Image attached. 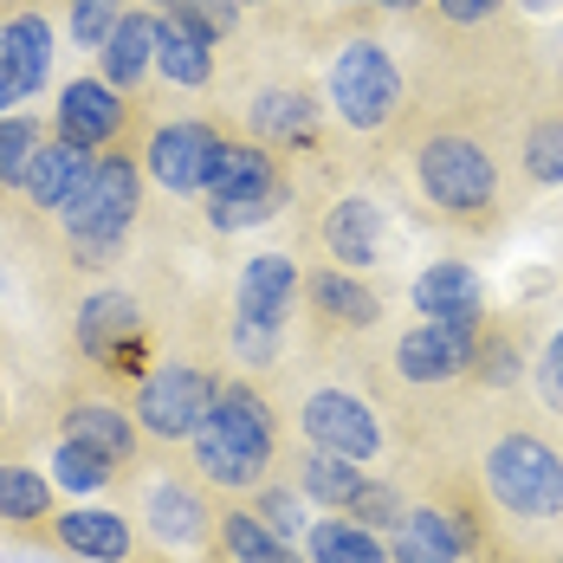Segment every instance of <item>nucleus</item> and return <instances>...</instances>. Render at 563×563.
Returning a JSON list of instances; mask_svg holds the SVG:
<instances>
[{
	"mask_svg": "<svg viewBox=\"0 0 563 563\" xmlns=\"http://www.w3.org/2000/svg\"><path fill=\"white\" fill-rule=\"evenodd\" d=\"M195 460L214 486H260L273 460V408L253 389H221L195 434Z\"/></svg>",
	"mask_w": 563,
	"mask_h": 563,
	"instance_id": "1",
	"label": "nucleus"
},
{
	"mask_svg": "<svg viewBox=\"0 0 563 563\" xmlns=\"http://www.w3.org/2000/svg\"><path fill=\"white\" fill-rule=\"evenodd\" d=\"M486 486L511 518H558L563 511V460L538 434H506L486 453Z\"/></svg>",
	"mask_w": 563,
	"mask_h": 563,
	"instance_id": "2",
	"label": "nucleus"
},
{
	"mask_svg": "<svg viewBox=\"0 0 563 563\" xmlns=\"http://www.w3.org/2000/svg\"><path fill=\"white\" fill-rule=\"evenodd\" d=\"M136 201H143L136 163L104 150V156H91V169L71 188V201L58 208V221L71 240H123V227L136 221Z\"/></svg>",
	"mask_w": 563,
	"mask_h": 563,
	"instance_id": "3",
	"label": "nucleus"
},
{
	"mask_svg": "<svg viewBox=\"0 0 563 563\" xmlns=\"http://www.w3.org/2000/svg\"><path fill=\"white\" fill-rule=\"evenodd\" d=\"M331 104L350 130H383L401 104V78L376 40H350L331 65Z\"/></svg>",
	"mask_w": 563,
	"mask_h": 563,
	"instance_id": "4",
	"label": "nucleus"
},
{
	"mask_svg": "<svg viewBox=\"0 0 563 563\" xmlns=\"http://www.w3.org/2000/svg\"><path fill=\"white\" fill-rule=\"evenodd\" d=\"M214 376L195 369V363H163L156 376H143L136 389V421L156 434V441H195L208 408H214Z\"/></svg>",
	"mask_w": 563,
	"mask_h": 563,
	"instance_id": "5",
	"label": "nucleus"
},
{
	"mask_svg": "<svg viewBox=\"0 0 563 563\" xmlns=\"http://www.w3.org/2000/svg\"><path fill=\"white\" fill-rule=\"evenodd\" d=\"M421 188H428L434 208L473 214V208L493 201V163H486V150L466 143V136H434V143L421 150Z\"/></svg>",
	"mask_w": 563,
	"mask_h": 563,
	"instance_id": "6",
	"label": "nucleus"
},
{
	"mask_svg": "<svg viewBox=\"0 0 563 563\" xmlns=\"http://www.w3.org/2000/svg\"><path fill=\"white\" fill-rule=\"evenodd\" d=\"M78 350L98 356V363H111V369H123V376H136L143 356H150L136 298H130V291H91V298L78 305Z\"/></svg>",
	"mask_w": 563,
	"mask_h": 563,
	"instance_id": "7",
	"label": "nucleus"
},
{
	"mask_svg": "<svg viewBox=\"0 0 563 563\" xmlns=\"http://www.w3.org/2000/svg\"><path fill=\"white\" fill-rule=\"evenodd\" d=\"M479 363V343H473V324H448V318H428L415 324L408 338L395 343V369L408 383H453Z\"/></svg>",
	"mask_w": 563,
	"mask_h": 563,
	"instance_id": "8",
	"label": "nucleus"
},
{
	"mask_svg": "<svg viewBox=\"0 0 563 563\" xmlns=\"http://www.w3.org/2000/svg\"><path fill=\"white\" fill-rule=\"evenodd\" d=\"M298 421H305V441L311 448L350 453V460H376V448H383V428H376L369 401H356V395H343V389H318L305 401Z\"/></svg>",
	"mask_w": 563,
	"mask_h": 563,
	"instance_id": "9",
	"label": "nucleus"
},
{
	"mask_svg": "<svg viewBox=\"0 0 563 563\" xmlns=\"http://www.w3.org/2000/svg\"><path fill=\"white\" fill-rule=\"evenodd\" d=\"M214 156H221V136H214L208 123H163V130L150 136V175H156L163 188H175V195L208 188Z\"/></svg>",
	"mask_w": 563,
	"mask_h": 563,
	"instance_id": "10",
	"label": "nucleus"
},
{
	"mask_svg": "<svg viewBox=\"0 0 563 563\" xmlns=\"http://www.w3.org/2000/svg\"><path fill=\"white\" fill-rule=\"evenodd\" d=\"M123 130V91L111 78H71L58 98V136L78 150H111V136Z\"/></svg>",
	"mask_w": 563,
	"mask_h": 563,
	"instance_id": "11",
	"label": "nucleus"
},
{
	"mask_svg": "<svg viewBox=\"0 0 563 563\" xmlns=\"http://www.w3.org/2000/svg\"><path fill=\"white\" fill-rule=\"evenodd\" d=\"M291 298H298V266H291L285 253L246 260V273H240V318H246V324L279 331L285 311H291Z\"/></svg>",
	"mask_w": 563,
	"mask_h": 563,
	"instance_id": "12",
	"label": "nucleus"
},
{
	"mask_svg": "<svg viewBox=\"0 0 563 563\" xmlns=\"http://www.w3.org/2000/svg\"><path fill=\"white\" fill-rule=\"evenodd\" d=\"M479 305H486L479 273H473V266H460V260H441V266H428V273L415 279V311H428V318L479 324Z\"/></svg>",
	"mask_w": 563,
	"mask_h": 563,
	"instance_id": "13",
	"label": "nucleus"
},
{
	"mask_svg": "<svg viewBox=\"0 0 563 563\" xmlns=\"http://www.w3.org/2000/svg\"><path fill=\"white\" fill-rule=\"evenodd\" d=\"M324 246H331V260H343V266H376L383 260V208L363 201V195L338 201L331 221H324Z\"/></svg>",
	"mask_w": 563,
	"mask_h": 563,
	"instance_id": "14",
	"label": "nucleus"
},
{
	"mask_svg": "<svg viewBox=\"0 0 563 563\" xmlns=\"http://www.w3.org/2000/svg\"><path fill=\"white\" fill-rule=\"evenodd\" d=\"M85 169H91V150H78V143H65V136H53V143H40V156H33V169H26V201L33 208H65L71 201V188L85 181Z\"/></svg>",
	"mask_w": 563,
	"mask_h": 563,
	"instance_id": "15",
	"label": "nucleus"
},
{
	"mask_svg": "<svg viewBox=\"0 0 563 563\" xmlns=\"http://www.w3.org/2000/svg\"><path fill=\"white\" fill-rule=\"evenodd\" d=\"M98 58H104V78L117 91H136L150 78V65H156V13H123Z\"/></svg>",
	"mask_w": 563,
	"mask_h": 563,
	"instance_id": "16",
	"label": "nucleus"
},
{
	"mask_svg": "<svg viewBox=\"0 0 563 563\" xmlns=\"http://www.w3.org/2000/svg\"><path fill=\"white\" fill-rule=\"evenodd\" d=\"M58 544L85 563H123L130 558V525L117 511H58Z\"/></svg>",
	"mask_w": 563,
	"mask_h": 563,
	"instance_id": "17",
	"label": "nucleus"
},
{
	"mask_svg": "<svg viewBox=\"0 0 563 563\" xmlns=\"http://www.w3.org/2000/svg\"><path fill=\"white\" fill-rule=\"evenodd\" d=\"M214 40L201 33V26H188L181 13L169 20H156V71L175 78V85H208V71H214V53H208Z\"/></svg>",
	"mask_w": 563,
	"mask_h": 563,
	"instance_id": "18",
	"label": "nucleus"
},
{
	"mask_svg": "<svg viewBox=\"0 0 563 563\" xmlns=\"http://www.w3.org/2000/svg\"><path fill=\"white\" fill-rule=\"evenodd\" d=\"M395 563H460V525L434 506L408 511L395 525Z\"/></svg>",
	"mask_w": 563,
	"mask_h": 563,
	"instance_id": "19",
	"label": "nucleus"
},
{
	"mask_svg": "<svg viewBox=\"0 0 563 563\" xmlns=\"http://www.w3.org/2000/svg\"><path fill=\"white\" fill-rule=\"evenodd\" d=\"M279 175H273V156L253 150V143H221L214 169H208V188L201 195H273Z\"/></svg>",
	"mask_w": 563,
	"mask_h": 563,
	"instance_id": "20",
	"label": "nucleus"
},
{
	"mask_svg": "<svg viewBox=\"0 0 563 563\" xmlns=\"http://www.w3.org/2000/svg\"><path fill=\"white\" fill-rule=\"evenodd\" d=\"M221 544L233 551V563H298V551L285 544L260 511H246V506L221 511Z\"/></svg>",
	"mask_w": 563,
	"mask_h": 563,
	"instance_id": "21",
	"label": "nucleus"
},
{
	"mask_svg": "<svg viewBox=\"0 0 563 563\" xmlns=\"http://www.w3.org/2000/svg\"><path fill=\"white\" fill-rule=\"evenodd\" d=\"M298 493L305 499H318V506H350L356 493H363V466L350 460V453H331V448H318V453H305V473H298Z\"/></svg>",
	"mask_w": 563,
	"mask_h": 563,
	"instance_id": "22",
	"label": "nucleus"
},
{
	"mask_svg": "<svg viewBox=\"0 0 563 563\" xmlns=\"http://www.w3.org/2000/svg\"><path fill=\"white\" fill-rule=\"evenodd\" d=\"M65 441H85V448H98L104 460H130L136 453V434H130V421L117 415V408H104V401H78L71 415H65Z\"/></svg>",
	"mask_w": 563,
	"mask_h": 563,
	"instance_id": "23",
	"label": "nucleus"
},
{
	"mask_svg": "<svg viewBox=\"0 0 563 563\" xmlns=\"http://www.w3.org/2000/svg\"><path fill=\"white\" fill-rule=\"evenodd\" d=\"M150 518H156V531L169 538V544H201L208 538V511H201V493H188V486H150Z\"/></svg>",
	"mask_w": 563,
	"mask_h": 563,
	"instance_id": "24",
	"label": "nucleus"
},
{
	"mask_svg": "<svg viewBox=\"0 0 563 563\" xmlns=\"http://www.w3.org/2000/svg\"><path fill=\"white\" fill-rule=\"evenodd\" d=\"M311 558L318 563H389L383 538L356 518H331V525H311Z\"/></svg>",
	"mask_w": 563,
	"mask_h": 563,
	"instance_id": "25",
	"label": "nucleus"
},
{
	"mask_svg": "<svg viewBox=\"0 0 563 563\" xmlns=\"http://www.w3.org/2000/svg\"><path fill=\"white\" fill-rule=\"evenodd\" d=\"M311 123H318V104H311L305 91H266V98L253 104V130H260L266 143H305Z\"/></svg>",
	"mask_w": 563,
	"mask_h": 563,
	"instance_id": "26",
	"label": "nucleus"
},
{
	"mask_svg": "<svg viewBox=\"0 0 563 563\" xmlns=\"http://www.w3.org/2000/svg\"><path fill=\"white\" fill-rule=\"evenodd\" d=\"M0 518L13 525L53 518V479H40L33 466H0Z\"/></svg>",
	"mask_w": 563,
	"mask_h": 563,
	"instance_id": "27",
	"label": "nucleus"
},
{
	"mask_svg": "<svg viewBox=\"0 0 563 563\" xmlns=\"http://www.w3.org/2000/svg\"><path fill=\"white\" fill-rule=\"evenodd\" d=\"M311 298H318V311H331L338 324H376V298L356 279H343V273H318V279H311Z\"/></svg>",
	"mask_w": 563,
	"mask_h": 563,
	"instance_id": "28",
	"label": "nucleus"
},
{
	"mask_svg": "<svg viewBox=\"0 0 563 563\" xmlns=\"http://www.w3.org/2000/svg\"><path fill=\"white\" fill-rule=\"evenodd\" d=\"M111 473H117V460H104L98 448H85V441H58V453H53V479L58 486H71V493H98Z\"/></svg>",
	"mask_w": 563,
	"mask_h": 563,
	"instance_id": "29",
	"label": "nucleus"
},
{
	"mask_svg": "<svg viewBox=\"0 0 563 563\" xmlns=\"http://www.w3.org/2000/svg\"><path fill=\"white\" fill-rule=\"evenodd\" d=\"M40 143H46V130L33 123V117H0V181H26L33 169V156H40Z\"/></svg>",
	"mask_w": 563,
	"mask_h": 563,
	"instance_id": "30",
	"label": "nucleus"
},
{
	"mask_svg": "<svg viewBox=\"0 0 563 563\" xmlns=\"http://www.w3.org/2000/svg\"><path fill=\"white\" fill-rule=\"evenodd\" d=\"M279 201H285V188H273V195H208V221L221 227V233H240V227L273 221Z\"/></svg>",
	"mask_w": 563,
	"mask_h": 563,
	"instance_id": "31",
	"label": "nucleus"
},
{
	"mask_svg": "<svg viewBox=\"0 0 563 563\" xmlns=\"http://www.w3.org/2000/svg\"><path fill=\"white\" fill-rule=\"evenodd\" d=\"M117 20H123L117 0H71V40L91 46V53H104V40L117 33Z\"/></svg>",
	"mask_w": 563,
	"mask_h": 563,
	"instance_id": "32",
	"label": "nucleus"
},
{
	"mask_svg": "<svg viewBox=\"0 0 563 563\" xmlns=\"http://www.w3.org/2000/svg\"><path fill=\"white\" fill-rule=\"evenodd\" d=\"M525 169H531V181H563V117L531 130V143H525Z\"/></svg>",
	"mask_w": 563,
	"mask_h": 563,
	"instance_id": "33",
	"label": "nucleus"
},
{
	"mask_svg": "<svg viewBox=\"0 0 563 563\" xmlns=\"http://www.w3.org/2000/svg\"><path fill=\"white\" fill-rule=\"evenodd\" d=\"M343 511H350L356 525H369V531H389V525H401V518H408V506L395 499V486H369V479H363V493H356Z\"/></svg>",
	"mask_w": 563,
	"mask_h": 563,
	"instance_id": "34",
	"label": "nucleus"
},
{
	"mask_svg": "<svg viewBox=\"0 0 563 563\" xmlns=\"http://www.w3.org/2000/svg\"><path fill=\"white\" fill-rule=\"evenodd\" d=\"M253 511L279 531L285 544H291V538H311V518H305V499H298V493H260Z\"/></svg>",
	"mask_w": 563,
	"mask_h": 563,
	"instance_id": "35",
	"label": "nucleus"
},
{
	"mask_svg": "<svg viewBox=\"0 0 563 563\" xmlns=\"http://www.w3.org/2000/svg\"><path fill=\"white\" fill-rule=\"evenodd\" d=\"M181 20H188V26H201V33L214 40V33L233 26V0H181Z\"/></svg>",
	"mask_w": 563,
	"mask_h": 563,
	"instance_id": "36",
	"label": "nucleus"
},
{
	"mask_svg": "<svg viewBox=\"0 0 563 563\" xmlns=\"http://www.w3.org/2000/svg\"><path fill=\"white\" fill-rule=\"evenodd\" d=\"M538 389H544V401H551V408H563V331L551 338L544 363H538Z\"/></svg>",
	"mask_w": 563,
	"mask_h": 563,
	"instance_id": "37",
	"label": "nucleus"
},
{
	"mask_svg": "<svg viewBox=\"0 0 563 563\" xmlns=\"http://www.w3.org/2000/svg\"><path fill=\"white\" fill-rule=\"evenodd\" d=\"M20 98H33V91H26V78H20V65H13V53H7V40H0V117L13 111Z\"/></svg>",
	"mask_w": 563,
	"mask_h": 563,
	"instance_id": "38",
	"label": "nucleus"
},
{
	"mask_svg": "<svg viewBox=\"0 0 563 563\" xmlns=\"http://www.w3.org/2000/svg\"><path fill=\"white\" fill-rule=\"evenodd\" d=\"M499 0H441V13H448L453 26H473V20H486Z\"/></svg>",
	"mask_w": 563,
	"mask_h": 563,
	"instance_id": "39",
	"label": "nucleus"
},
{
	"mask_svg": "<svg viewBox=\"0 0 563 563\" xmlns=\"http://www.w3.org/2000/svg\"><path fill=\"white\" fill-rule=\"evenodd\" d=\"M71 253H78V266H104L117 253V240H71Z\"/></svg>",
	"mask_w": 563,
	"mask_h": 563,
	"instance_id": "40",
	"label": "nucleus"
},
{
	"mask_svg": "<svg viewBox=\"0 0 563 563\" xmlns=\"http://www.w3.org/2000/svg\"><path fill=\"white\" fill-rule=\"evenodd\" d=\"M525 7H538V13H544V7H558V0H525Z\"/></svg>",
	"mask_w": 563,
	"mask_h": 563,
	"instance_id": "41",
	"label": "nucleus"
},
{
	"mask_svg": "<svg viewBox=\"0 0 563 563\" xmlns=\"http://www.w3.org/2000/svg\"><path fill=\"white\" fill-rule=\"evenodd\" d=\"M383 7H415V0H383Z\"/></svg>",
	"mask_w": 563,
	"mask_h": 563,
	"instance_id": "42",
	"label": "nucleus"
},
{
	"mask_svg": "<svg viewBox=\"0 0 563 563\" xmlns=\"http://www.w3.org/2000/svg\"><path fill=\"white\" fill-rule=\"evenodd\" d=\"M0 415H7V395H0Z\"/></svg>",
	"mask_w": 563,
	"mask_h": 563,
	"instance_id": "43",
	"label": "nucleus"
},
{
	"mask_svg": "<svg viewBox=\"0 0 563 563\" xmlns=\"http://www.w3.org/2000/svg\"><path fill=\"white\" fill-rule=\"evenodd\" d=\"M233 7H246V0H233Z\"/></svg>",
	"mask_w": 563,
	"mask_h": 563,
	"instance_id": "44",
	"label": "nucleus"
}]
</instances>
